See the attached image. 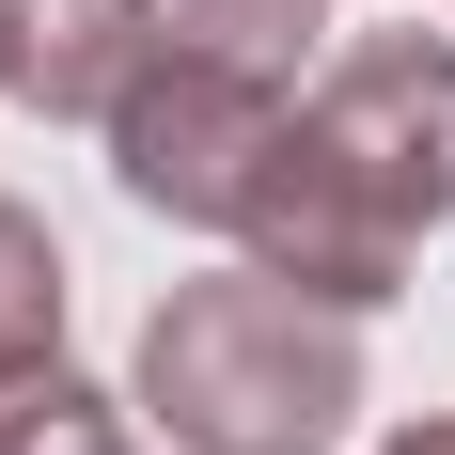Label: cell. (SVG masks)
<instances>
[{
    "label": "cell",
    "mask_w": 455,
    "mask_h": 455,
    "mask_svg": "<svg viewBox=\"0 0 455 455\" xmlns=\"http://www.w3.org/2000/svg\"><path fill=\"white\" fill-rule=\"evenodd\" d=\"M63 362V235L0 188V377H47Z\"/></svg>",
    "instance_id": "52a82bcc"
},
{
    "label": "cell",
    "mask_w": 455,
    "mask_h": 455,
    "mask_svg": "<svg viewBox=\"0 0 455 455\" xmlns=\"http://www.w3.org/2000/svg\"><path fill=\"white\" fill-rule=\"evenodd\" d=\"M94 141H110V173H126V204H141V220H173V235H235L251 173L283 157V79L204 63V47H157Z\"/></svg>",
    "instance_id": "7a4b0ae2"
},
{
    "label": "cell",
    "mask_w": 455,
    "mask_h": 455,
    "mask_svg": "<svg viewBox=\"0 0 455 455\" xmlns=\"http://www.w3.org/2000/svg\"><path fill=\"white\" fill-rule=\"evenodd\" d=\"M377 455H455V409H440V424H393Z\"/></svg>",
    "instance_id": "9c48e42d"
},
{
    "label": "cell",
    "mask_w": 455,
    "mask_h": 455,
    "mask_svg": "<svg viewBox=\"0 0 455 455\" xmlns=\"http://www.w3.org/2000/svg\"><path fill=\"white\" fill-rule=\"evenodd\" d=\"M16 32H32V0H0V94H16Z\"/></svg>",
    "instance_id": "30bf717a"
},
{
    "label": "cell",
    "mask_w": 455,
    "mask_h": 455,
    "mask_svg": "<svg viewBox=\"0 0 455 455\" xmlns=\"http://www.w3.org/2000/svg\"><path fill=\"white\" fill-rule=\"evenodd\" d=\"M235 267L299 283V299H330V315H377V299H409L424 235L393 220V204H377V188L346 173L299 110H283V157L251 173V204H235Z\"/></svg>",
    "instance_id": "3957f363"
},
{
    "label": "cell",
    "mask_w": 455,
    "mask_h": 455,
    "mask_svg": "<svg viewBox=\"0 0 455 455\" xmlns=\"http://www.w3.org/2000/svg\"><path fill=\"white\" fill-rule=\"evenodd\" d=\"M299 126H315L409 235L455 220V47H440V32H362V47H330V79H315Z\"/></svg>",
    "instance_id": "277c9868"
},
{
    "label": "cell",
    "mask_w": 455,
    "mask_h": 455,
    "mask_svg": "<svg viewBox=\"0 0 455 455\" xmlns=\"http://www.w3.org/2000/svg\"><path fill=\"white\" fill-rule=\"evenodd\" d=\"M0 455H141V424L47 362V377H0Z\"/></svg>",
    "instance_id": "ba28073f"
},
{
    "label": "cell",
    "mask_w": 455,
    "mask_h": 455,
    "mask_svg": "<svg viewBox=\"0 0 455 455\" xmlns=\"http://www.w3.org/2000/svg\"><path fill=\"white\" fill-rule=\"evenodd\" d=\"M126 409L157 424L173 455H330L362 424V315H330L267 267L173 283L141 315V377Z\"/></svg>",
    "instance_id": "6da1fadb"
},
{
    "label": "cell",
    "mask_w": 455,
    "mask_h": 455,
    "mask_svg": "<svg viewBox=\"0 0 455 455\" xmlns=\"http://www.w3.org/2000/svg\"><path fill=\"white\" fill-rule=\"evenodd\" d=\"M157 47H173L157 0H32V32H16V110H47V126H110Z\"/></svg>",
    "instance_id": "5b68a950"
},
{
    "label": "cell",
    "mask_w": 455,
    "mask_h": 455,
    "mask_svg": "<svg viewBox=\"0 0 455 455\" xmlns=\"http://www.w3.org/2000/svg\"><path fill=\"white\" fill-rule=\"evenodd\" d=\"M157 32L204 47V63H251V79H299L330 32V0H157Z\"/></svg>",
    "instance_id": "8992f818"
}]
</instances>
